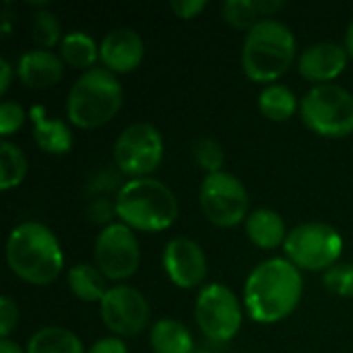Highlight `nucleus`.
<instances>
[{
	"label": "nucleus",
	"mask_w": 353,
	"mask_h": 353,
	"mask_svg": "<svg viewBox=\"0 0 353 353\" xmlns=\"http://www.w3.org/2000/svg\"><path fill=\"white\" fill-rule=\"evenodd\" d=\"M300 116L319 137H350L353 132V93L335 83L314 85L300 99Z\"/></svg>",
	"instance_id": "obj_6"
},
{
	"label": "nucleus",
	"mask_w": 353,
	"mask_h": 353,
	"mask_svg": "<svg viewBox=\"0 0 353 353\" xmlns=\"http://www.w3.org/2000/svg\"><path fill=\"white\" fill-rule=\"evenodd\" d=\"M31 31H33L35 43L39 48H43V50H52L54 46H60V41L64 37L60 21H58V17L50 8H39L33 14Z\"/></svg>",
	"instance_id": "obj_26"
},
{
	"label": "nucleus",
	"mask_w": 353,
	"mask_h": 353,
	"mask_svg": "<svg viewBox=\"0 0 353 353\" xmlns=\"http://www.w3.org/2000/svg\"><path fill=\"white\" fill-rule=\"evenodd\" d=\"M145 58V41L130 27L108 31L99 43V60L114 74H128L141 66Z\"/></svg>",
	"instance_id": "obj_14"
},
{
	"label": "nucleus",
	"mask_w": 353,
	"mask_h": 353,
	"mask_svg": "<svg viewBox=\"0 0 353 353\" xmlns=\"http://www.w3.org/2000/svg\"><path fill=\"white\" fill-rule=\"evenodd\" d=\"M325 288L339 296V298H353V263H337L323 275Z\"/></svg>",
	"instance_id": "obj_28"
},
{
	"label": "nucleus",
	"mask_w": 353,
	"mask_h": 353,
	"mask_svg": "<svg viewBox=\"0 0 353 353\" xmlns=\"http://www.w3.org/2000/svg\"><path fill=\"white\" fill-rule=\"evenodd\" d=\"M17 77L27 89H50L60 83L64 74V62L60 54L52 50H27L17 62Z\"/></svg>",
	"instance_id": "obj_16"
},
{
	"label": "nucleus",
	"mask_w": 353,
	"mask_h": 353,
	"mask_svg": "<svg viewBox=\"0 0 353 353\" xmlns=\"http://www.w3.org/2000/svg\"><path fill=\"white\" fill-rule=\"evenodd\" d=\"M29 120L33 124V141L43 153L64 155L72 149L70 126L60 118L48 116L43 105H33L29 110Z\"/></svg>",
	"instance_id": "obj_17"
},
{
	"label": "nucleus",
	"mask_w": 353,
	"mask_h": 353,
	"mask_svg": "<svg viewBox=\"0 0 353 353\" xmlns=\"http://www.w3.org/2000/svg\"><path fill=\"white\" fill-rule=\"evenodd\" d=\"M93 265L110 281H124L139 271L141 248L134 232L120 223H108L95 238Z\"/></svg>",
	"instance_id": "obj_11"
},
{
	"label": "nucleus",
	"mask_w": 353,
	"mask_h": 353,
	"mask_svg": "<svg viewBox=\"0 0 353 353\" xmlns=\"http://www.w3.org/2000/svg\"><path fill=\"white\" fill-rule=\"evenodd\" d=\"M221 17L228 25L242 31H250L263 21L256 0H225L221 4Z\"/></svg>",
	"instance_id": "obj_25"
},
{
	"label": "nucleus",
	"mask_w": 353,
	"mask_h": 353,
	"mask_svg": "<svg viewBox=\"0 0 353 353\" xmlns=\"http://www.w3.org/2000/svg\"><path fill=\"white\" fill-rule=\"evenodd\" d=\"M6 265L29 285H50L64 269V252L56 234L41 221H23L6 238Z\"/></svg>",
	"instance_id": "obj_2"
},
{
	"label": "nucleus",
	"mask_w": 353,
	"mask_h": 353,
	"mask_svg": "<svg viewBox=\"0 0 353 353\" xmlns=\"http://www.w3.org/2000/svg\"><path fill=\"white\" fill-rule=\"evenodd\" d=\"M122 101L124 89L118 74L103 66H95L85 70L72 83L66 97V116L72 126L93 130L114 120L122 108Z\"/></svg>",
	"instance_id": "obj_5"
},
{
	"label": "nucleus",
	"mask_w": 353,
	"mask_h": 353,
	"mask_svg": "<svg viewBox=\"0 0 353 353\" xmlns=\"http://www.w3.org/2000/svg\"><path fill=\"white\" fill-rule=\"evenodd\" d=\"M58 50L64 64L83 72L95 68V62L99 60V46L85 31H68L62 37Z\"/></svg>",
	"instance_id": "obj_20"
},
{
	"label": "nucleus",
	"mask_w": 353,
	"mask_h": 353,
	"mask_svg": "<svg viewBox=\"0 0 353 353\" xmlns=\"http://www.w3.org/2000/svg\"><path fill=\"white\" fill-rule=\"evenodd\" d=\"M345 50L350 52V56H353V19L350 21V25H347V29H345Z\"/></svg>",
	"instance_id": "obj_37"
},
{
	"label": "nucleus",
	"mask_w": 353,
	"mask_h": 353,
	"mask_svg": "<svg viewBox=\"0 0 353 353\" xmlns=\"http://www.w3.org/2000/svg\"><path fill=\"white\" fill-rule=\"evenodd\" d=\"M194 319L201 333L213 343L232 341L244 321L238 296L223 283H207L199 290L194 302Z\"/></svg>",
	"instance_id": "obj_8"
},
{
	"label": "nucleus",
	"mask_w": 353,
	"mask_h": 353,
	"mask_svg": "<svg viewBox=\"0 0 353 353\" xmlns=\"http://www.w3.org/2000/svg\"><path fill=\"white\" fill-rule=\"evenodd\" d=\"M170 8L174 10V14L178 19L190 21V19H196L199 14H203V10L207 8V0H174V2H170Z\"/></svg>",
	"instance_id": "obj_31"
},
{
	"label": "nucleus",
	"mask_w": 353,
	"mask_h": 353,
	"mask_svg": "<svg viewBox=\"0 0 353 353\" xmlns=\"http://www.w3.org/2000/svg\"><path fill=\"white\" fill-rule=\"evenodd\" d=\"M296 56L298 39L294 31L277 19H263L246 33L240 64L250 81L273 85L290 70Z\"/></svg>",
	"instance_id": "obj_4"
},
{
	"label": "nucleus",
	"mask_w": 353,
	"mask_h": 353,
	"mask_svg": "<svg viewBox=\"0 0 353 353\" xmlns=\"http://www.w3.org/2000/svg\"><path fill=\"white\" fill-rule=\"evenodd\" d=\"M99 316L112 335L137 337L149 327L151 306L137 288L118 283L99 302Z\"/></svg>",
	"instance_id": "obj_12"
},
{
	"label": "nucleus",
	"mask_w": 353,
	"mask_h": 353,
	"mask_svg": "<svg viewBox=\"0 0 353 353\" xmlns=\"http://www.w3.org/2000/svg\"><path fill=\"white\" fill-rule=\"evenodd\" d=\"M66 281H68V288H70L72 296L77 300H81V302H87V304L101 302L105 292L110 290L105 285V277L101 275V271L95 265H89V263L72 265L68 269Z\"/></svg>",
	"instance_id": "obj_22"
},
{
	"label": "nucleus",
	"mask_w": 353,
	"mask_h": 353,
	"mask_svg": "<svg viewBox=\"0 0 353 353\" xmlns=\"http://www.w3.org/2000/svg\"><path fill=\"white\" fill-rule=\"evenodd\" d=\"M283 250L300 271H329L343 252V238L329 223L308 221L290 230Z\"/></svg>",
	"instance_id": "obj_7"
},
{
	"label": "nucleus",
	"mask_w": 353,
	"mask_h": 353,
	"mask_svg": "<svg viewBox=\"0 0 353 353\" xmlns=\"http://www.w3.org/2000/svg\"><path fill=\"white\" fill-rule=\"evenodd\" d=\"M12 74H17V68L6 60V58H0V93L6 95L10 83H12Z\"/></svg>",
	"instance_id": "obj_33"
},
{
	"label": "nucleus",
	"mask_w": 353,
	"mask_h": 353,
	"mask_svg": "<svg viewBox=\"0 0 353 353\" xmlns=\"http://www.w3.org/2000/svg\"><path fill=\"white\" fill-rule=\"evenodd\" d=\"M29 170L27 163V155L23 153V149L6 139L0 141V188L12 190L17 186H21V182L25 180Z\"/></svg>",
	"instance_id": "obj_24"
},
{
	"label": "nucleus",
	"mask_w": 353,
	"mask_h": 353,
	"mask_svg": "<svg viewBox=\"0 0 353 353\" xmlns=\"http://www.w3.org/2000/svg\"><path fill=\"white\" fill-rule=\"evenodd\" d=\"M256 6L263 19H273V14L283 8V2L281 0H256Z\"/></svg>",
	"instance_id": "obj_34"
},
{
	"label": "nucleus",
	"mask_w": 353,
	"mask_h": 353,
	"mask_svg": "<svg viewBox=\"0 0 353 353\" xmlns=\"http://www.w3.org/2000/svg\"><path fill=\"white\" fill-rule=\"evenodd\" d=\"M0 353H25V350L12 339H0Z\"/></svg>",
	"instance_id": "obj_35"
},
{
	"label": "nucleus",
	"mask_w": 353,
	"mask_h": 353,
	"mask_svg": "<svg viewBox=\"0 0 353 353\" xmlns=\"http://www.w3.org/2000/svg\"><path fill=\"white\" fill-rule=\"evenodd\" d=\"M116 215L132 232L159 234L170 230L180 215L174 190L157 178L126 180L116 192Z\"/></svg>",
	"instance_id": "obj_3"
},
{
	"label": "nucleus",
	"mask_w": 353,
	"mask_h": 353,
	"mask_svg": "<svg viewBox=\"0 0 353 353\" xmlns=\"http://www.w3.org/2000/svg\"><path fill=\"white\" fill-rule=\"evenodd\" d=\"M19 325V306L10 296L0 298V339H10V333Z\"/></svg>",
	"instance_id": "obj_30"
},
{
	"label": "nucleus",
	"mask_w": 353,
	"mask_h": 353,
	"mask_svg": "<svg viewBox=\"0 0 353 353\" xmlns=\"http://www.w3.org/2000/svg\"><path fill=\"white\" fill-rule=\"evenodd\" d=\"M163 153V137L157 126L149 122L128 124L114 143V161L130 180L149 178L161 165Z\"/></svg>",
	"instance_id": "obj_10"
},
{
	"label": "nucleus",
	"mask_w": 353,
	"mask_h": 353,
	"mask_svg": "<svg viewBox=\"0 0 353 353\" xmlns=\"http://www.w3.org/2000/svg\"><path fill=\"white\" fill-rule=\"evenodd\" d=\"M192 157H194V163L205 170L207 174H217V172H223V161H225V151L223 147L211 139V137H201L192 143Z\"/></svg>",
	"instance_id": "obj_27"
},
{
	"label": "nucleus",
	"mask_w": 353,
	"mask_h": 353,
	"mask_svg": "<svg viewBox=\"0 0 353 353\" xmlns=\"http://www.w3.org/2000/svg\"><path fill=\"white\" fill-rule=\"evenodd\" d=\"M10 31H12V12L8 6H4L2 8V33L8 35Z\"/></svg>",
	"instance_id": "obj_36"
},
{
	"label": "nucleus",
	"mask_w": 353,
	"mask_h": 353,
	"mask_svg": "<svg viewBox=\"0 0 353 353\" xmlns=\"http://www.w3.org/2000/svg\"><path fill=\"white\" fill-rule=\"evenodd\" d=\"M350 52L337 41H319L308 46L298 58L300 74L310 83H331L347 68Z\"/></svg>",
	"instance_id": "obj_15"
},
{
	"label": "nucleus",
	"mask_w": 353,
	"mask_h": 353,
	"mask_svg": "<svg viewBox=\"0 0 353 353\" xmlns=\"http://www.w3.org/2000/svg\"><path fill=\"white\" fill-rule=\"evenodd\" d=\"M298 110L300 101L288 85L273 83L259 93V112L271 122H288Z\"/></svg>",
	"instance_id": "obj_21"
},
{
	"label": "nucleus",
	"mask_w": 353,
	"mask_h": 353,
	"mask_svg": "<svg viewBox=\"0 0 353 353\" xmlns=\"http://www.w3.org/2000/svg\"><path fill=\"white\" fill-rule=\"evenodd\" d=\"M194 353H209V352H205V350H199V352H194Z\"/></svg>",
	"instance_id": "obj_38"
},
{
	"label": "nucleus",
	"mask_w": 353,
	"mask_h": 353,
	"mask_svg": "<svg viewBox=\"0 0 353 353\" xmlns=\"http://www.w3.org/2000/svg\"><path fill=\"white\" fill-rule=\"evenodd\" d=\"M163 271L180 290L201 288L207 279V256L199 242L190 238H174L163 248Z\"/></svg>",
	"instance_id": "obj_13"
},
{
	"label": "nucleus",
	"mask_w": 353,
	"mask_h": 353,
	"mask_svg": "<svg viewBox=\"0 0 353 353\" xmlns=\"http://www.w3.org/2000/svg\"><path fill=\"white\" fill-rule=\"evenodd\" d=\"M153 353H194V339L186 325L176 319H159L149 333Z\"/></svg>",
	"instance_id": "obj_19"
},
{
	"label": "nucleus",
	"mask_w": 353,
	"mask_h": 353,
	"mask_svg": "<svg viewBox=\"0 0 353 353\" xmlns=\"http://www.w3.org/2000/svg\"><path fill=\"white\" fill-rule=\"evenodd\" d=\"M87 353H128V345L122 341V337L110 335V337L97 339Z\"/></svg>",
	"instance_id": "obj_32"
},
{
	"label": "nucleus",
	"mask_w": 353,
	"mask_h": 353,
	"mask_svg": "<svg viewBox=\"0 0 353 353\" xmlns=\"http://www.w3.org/2000/svg\"><path fill=\"white\" fill-rule=\"evenodd\" d=\"M199 203L203 215L217 228H236L250 215V196L244 182L228 172L205 176L199 190Z\"/></svg>",
	"instance_id": "obj_9"
},
{
	"label": "nucleus",
	"mask_w": 353,
	"mask_h": 353,
	"mask_svg": "<svg viewBox=\"0 0 353 353\" xmlns=\"http://www.w3.org/2000/svg\"><path fill=\"white\" fill-rule=\"evenodd\" d=\"M246 238L261 250H275L285 244L288 230L283 217L267 207L250 211V215L244 221Z\"/></svg>",
	"instance_id": "obj_18"
},
{
	"label": "nucleus",
	"mask_w": 353,
	"mask_h": 353,
	"mask_svg": "<svg viewBox=\"0 0 353 353\" xmlns=\"http://www.w3.org/2000/svg\"><path fill=\"white\" fill-rule=\"evenodd\" d=\"M25 353H85V347L72 331L50 325L37 329L29 337Z\"/></svg>",
	"instance_id": "obj_23"
},
{
	"label": "nucleus",
	"mask_w": 353,
	"mask_h": 353,
	"mask_svg": "<svg viewBox=\"0 0 353 353\" xmlns=\"http://www.w3.org/2000/svg\"><path fill=\"white\" fill-rule=\"evenodd\" d=\"M304 279L300 269L285 256L259 263L244 283V308L259 325L285 321L300 306Z\"/></svg>",
	"instance_id": "obj_1"
},
{
	"label": "nucleus",
	"mask_w": 353,
	"mask_h": 353,
	"mask_svg": "<svg viewBox=\"0 0 353 353\" xmlns=\"http://www.w3.org/2000/svg\"><path fill=\"white\" fill-rule=\"evenodd\" d=\"M29 114L12 99H4L2 105H0V134L6 139L10 134H14L23 124H25V118Z\"/></svg>",
	"instance_id": "obj_29"
}]
</instances>
